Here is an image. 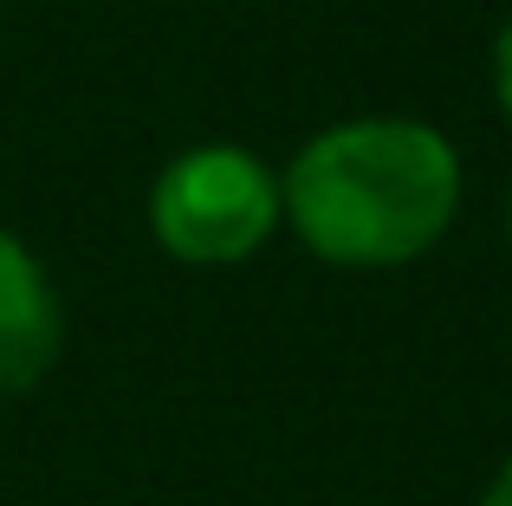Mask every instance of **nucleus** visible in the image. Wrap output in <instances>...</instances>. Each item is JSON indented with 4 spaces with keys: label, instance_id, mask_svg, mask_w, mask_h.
Returning a JSON list of instances; mask_svg holds the SVG:
<instances>
[{
    "label": "nucleus",
    "instance_id": "2",
    "mask_svg": "<svg viewBox=\"0 0 512 506\" xmlns=\"http://www.w3.org/2000/svg\"><path fill=\"white\" fill-rule=\"evenodd\" d=\"M279 221H286L279 176L240 143H195V150L169 156L150 189V234L182 266L253 260Z\"/></svg>",
    "mask_w": 512,
    "mask_h": 506
},
{
    "label": "nucleus",
    "instance_id": "3",
    "mask_svg": "<svg viewBox=\"0 0 512 506\" xmlns=\"http://www.w3.org/2000/svg\"><path fill=\"white\" fill-rule=\"evenodd\" d=\"M65 312L46 266L26 241L0 228V396H20L59 364Z\"/></svg>",
    "mask_w": 512,
    "mask_h": 506
},
{
    "label": "nucleus",
    "instance_id": "6",
    "mask_svg": "<svg viewBox=\"0 0 512 506\" xmlns=\"http://www.w3.org/2000/svg\"><path fill=\"white\" fill-rule=\"evenodd\" d=\"M506 234H512V195H506Z\"/></svg>",
    "mask_w": 512,
    "mask_h": 506
},
{
    "label": "nucleus",
    "instance_id": "1",
    "mask_svg": "<svg viewBox=\"0 0 512 506\" xmlns=\"http://www.w3.org/2000/svg\"><path fill=\"white\" fill-rule=\"evenodd\" d=\"M292 234L325 266L383 273L422 260L461 208V156L435 124L350 117L292 156L279 176Z\"/></svg>",
    "mask_w": 512,
    "mask_h": 506
},
{
    "label": "nucleus",
    "instance_id": "4",
    "mask_svg": "<svg viewBox=\"0 0 512 506\" xmlns=\"http://www.w3.org/2000/svg\"><path fill=\"white\" fill-rule=\"evenodd\" d=\"M493 98H500V111L512 117V13H506L500 39H493Z\"/></svg>",
    "mask_w": 512,
    "mask_h": 506
},
{
    "label": "nucleus",
    "instance_id": "5",
    "mask_svg": "<svg viewBox=\"0 0 512 506\" xmlns=\"http://www.w3.org/2000/svg\"><path fill=\"white\" fill-rule=\"evenodd\" d=\"M480 506H512V461H506L500 474H493V487L480 494Z\"/></svg>",
    "mask_w": 512,
    "mask_h": 506
}]
</instances>
